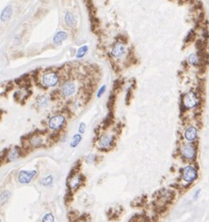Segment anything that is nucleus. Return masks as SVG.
Returning <instances> with one entry per match:
<instances>
[{"instance_id":"nucleus-1","label":"nucleus","mask_w":209,"mask_h":222,"mask_svg":"<svg viewBox=\"0 0 209 222\" xmlns=\"http://www.w3.org/2000/svg\"><path fill=\"white\" fill-rule=\"evenodd\" d=\"M59 81V75H57L55 72H47L43 73V77H41V84L44 88H51V87H55Z\"/></svg>"},{"instance_id":"nucleus-2","label":"nucleus","mask_w":209,"mask_h":222,"mask_svg":"<svg viewBox=\"0 0 209 222\" xmlns=\"http://www.w3.org/2000/svg\"><path fill=\"white\" fill-rule=\"evenodd\" d=\"M198 172L193 166H186L182 172V178L186 183H192L197 179Z\"/></svg>"},{"instance_id":"nucleus-3","label":"nucleus","mask_w":209,"mask_h":222,"mask_svg":"<svg viewBox=\"0 0 209 222\" xmlns=\"http://www.w3.org/2000/svg\"><path fill=\"white\" fill-rule=\"evenodd\" d=\"M65 123V117L61 114L54 115L48 121V127L52 130H59Z\"/></svg>"},{"instance_id":"nucleus-4","label":"nucleus","mask_w":209,"mask_h":222,"mask_svg":"<svg viewBox=\"0 0 209 222\" xmlns=\"http://www.w3.org/2000/svg\"><path fill=\"white\" fill-rule=\"evenodd\" d=\"M114 135L112 134H104L99 137L98 147L100 149H109L112 144L114 143Z\"/></svg>"},{"instance_id":"nucleus-5","label":"nucleus","mask_w":209,"mask_h":222,"mask_svg":"<svg viewBox=\"0 0 209 222\" xmlns=\"http://www.w3.org/2000/svg\"><path fill=\"white\" fill-rule=\"evenodd\" d=\"M75 89H76V87L75 82L71 81V80L64 82L61 85V87H60V91H61V94L64 97H70V96H72L75 92Z\"/></svg>"},{"instance_id":"nucleus-6","label":"nucleus","mask_w":209,"mask_h":222,"mask_svg":"<svg viewBox=\"0 0 209 222\" xmlns=\"http://www.w3.org/2000/svg\"><path fill=\"white\" fill-rule=\"evenodd\" d=\"M181 154L183 157L188 160H193L196 157V149L190 144H184L181 147Z\"/></svg>"},{"instance_id":"nucleus-7","label":"nucleus","mask_w":209,"mask_h":222,"mask_svg":"<svg viewBox=\"0 0 209 222\" xmlns=\"http://www.w3.org/2000/svg\"><path fill=\"white\" fill-rule=\"evenodd\" d=\"M37 170H30V171H27V170H21L18 174V181L21 184H28L31 182V180L33 179V177L37 175Z\"/></svg>"},{"instance_id":"nucleus-8","label":"nucleus","mask_w":209,"mask_h":222,"mask_svg":"<svg viewBox=\"0 0 209 222\" xmlns=\"http://www.w3.org/2000/svg\"><path fill=\"white\" fill-rule=\"evenodd\" d=\"M197 104H198V100H197V97L195 96L194 93L189 92L186 96H184V99H183V105H184L186 108L194 107L195 105H197Z\"/></svg>"},{"instance_id":"nucleus-9","label":"nucleus","mask_w":209,"mask_h":222,"mask_svg":"<svg viewBox=\"0 0 209 222\" xmlns=\"http://www.w3.org/2000/svg\"><path fill=\"white\" fill-rule=\"evenodd\" d=\"M125 53V47L122 43H117L111 49V56L113 57H121Z\"/></svg>"},{"instance_id":"nucleus-10","label":"nucleus","mask_w":209,"mask_h":222,"mask_svg":"<svg viewBox=\"0 0 209 222\" xmlns=\"http://www.w3.org/2000/svg\"><path fill=\"white\" fill-rule=\"evenodd\" d=\"M185 138L189 142H192L194 141L196 138H197L198 136V130L197 128L194 126H189L186 129L185 131Z\"/></svg>"},{"instance_id":"nucleus-11","label":"nucleus","mask_w":209,"mask_h":222,"mask_svg":"<svg viewBox=\"0 0 209 222\" xmlns=\"http://www.w3.org/2000/svg\"><path fill=\"white\" fill-rule=\"evenodd\" d=\"M188 63L190 64L191 66H200V64L202 62V57L199 56L198 54L196 53H192L188 56Z\"/></svg>"},{"instance_id":"nucleus-12","label":"nucleus","mask_w":209,"mask_h":222,"mask_svg":"<svg viewBox=\"0 0 209 222\" xmlns=\"http://www.w3.org/2000/svg\"><path fill=\"white\" fill-rule=\"evenodd\" d=\"M67 38H68V34H67L65 31H59L56 35H55V37L53 39V41H54L55 44L59 45V44H61V43L63 41L67 40Z\"/></svg>"},{"instance_id":"nucleus-13","label":"nucleus","mask_w":209,"mask_h":222,"mask_svg":"<svg viewBox=\"0 0 209 222\" xmlns=\"http://www.w3.org/2000/svg\"><path fill=\"white\" fill-rule=\"evenodd\" d=\"M64 20H65V24L68 25L69 27H73L76 24L75 17L72 12H66Z\"/></svg>"},{"instance_id":"nucleus-14","label":"nucleus","mask_w":209,"mask_h":222,"mask_svg":"<svg viewBox=\"0 0 209 222\" xmlns=\"http://www.w3.org/2000/svg\"><path fill=\"white\" fill-rule=\"evenodd\" d=\"M12 14V9L11 6H7L1 12V15H0V19H1L2 22H6L8 21L9 18L11 17Z\"/></svg>"},{"instance_id":"nucleus-15","label":"nucleus","mask_w":209,"mask_h":222,"mask_svg":"<svg viewBox=\"0 0 209 222\" xmlns=\"http://www.w3.org/2000/svg\"><path fill=\"white\" fill-rule=\"evenodd\" d=\"M19 156H20V150H19L17 147H15V148H13V149H11L9 152L8 155H7L9 161H14V160L17 159Z\"/></svg>"},{"instance_id":"nucleus-16","label":"nucleus","mask_w":209,"mask_h":222,"mask_svg":"<svg viewBox=\"0 0 209 222\" xmlns=\"http://www.w3.org/2000/svg\"><path fill=\"white\" fill-rule=\"evenodd\" d=\"M43 142V138H41V137H40V136H34L30 139V144H31V146H33V147H40V146H41Z\"/></svg>"},{"instance_id":"nucleus-17","label":"nucleus","mask_w":209,"mask_h":222,"mask_svg":"<svg viewBox=\"0 0 209 222\" xmlns=\"http://www.w3.org/2000/svg\"><path fill=\"white\" fill-rule=\"evenodd\" d=\"M81 140H82L81 134L78 133V134L73 135V139H72V141H71V143H70V146L72 147V148H75L80 143V141H81Z\"/></svg>"},{"instance_id":"nucleus-18","label":"nucleus","mask_w":209,"mask_h":222,"mask_svg":"<svg viewBox=\"0 0 209 222\" xmlns=\"http://www.w3.org/2000/svg\"><path fill=\"white\" fill-rule=\"evenodd\" d=\"M36 103H37V105H39L40 107H45V105H47L48 98L46 97L45 95H41V96H39V97L37 98Z\"/></svg>"},{"instance_id":"nucleus-19","label":"nucleus","mask_w":209,"mask_h":222,"mask_svg":"<svg viewBox=\"0 0 209 222\" xmlns=\"http://www.w3.org/2000/svg\"><path fill=\"white\" fill-rule=\"evenodd\" d=\"M11 192L8 191V190H4L1 192V197H0V199H1V204L3 203H6L8 201V199L11 198Z\"/></svg>"},{"instance_id":"nucleus-20","label":"nucleus","mask_w":209,"mask_h":222,"mask_svg":"<svg viewBox=\"0 0 209 222\" xmlns=\"http://www.w3.org/2000/svg\"><path fill=\"white\" fill-rule=\"evenodd\" d=\"M87 51H88V46H87V45L81 46V47H80L79 49H78L77 53H76V59H82V57L86 55Z\"/></svg>"},{"instance_id":"nucleus-21","label":"nucleus","mask_w":209,"mask_h":222,"mask_svg":"<svg viewBox=\"0 0 209 222\" xmlns=\"http://www.w3.org/2000/svg\"><path fill=\"white\" fill-rule=\"evenodd\" d=\"M52 183H53V176L52 175H49V176L45 177V178H43V179L41 180V184L43 185H44V186L50 185L51 184H52Z\"/></svg>"},{"instance_id":"nucleus-22","label":"nucleus","mask_w":209,"mask_h":222,"mask_svg":"<svg viewBox=\"0 0 209 222\" xmlns=\"http://www.w3.org/2000/svg\"><path fill=\"white\" fill-rule=\"evenodd\" d=\"M41 222H55V217L51 213L44 215V217L41 219Z\"/></svg>"},{"instance_id":"nucleus-23","label":"nucleus","mask_w":209,"mask_h":222,"mask_svg":"<svg viewBox=\"0 0 209 222\" xmlns=\"http://www.w3.org/2000/svg\"><path fill=\"white\" fill-rule=\"evenodd\" d=\"M194 35H195V34H194V30L191 29V30L188 33V35H186V39H185V43H189V41H191L192 40H193Z\"/></svg>"},{"instance_id":"nucleus-24","label":"nucleus","mask_w":209,"mask_h":222,"mask_svg":"<svg viewBox=\"0 0 209 222\" xmlns=\"http://www.w3.org/2000/svg\"><path fill=\"white\" fill-rule=\"evenodd\" d=\"M114 104H115V96H114L113 94H112V95L109 96V98H108V107L109 109H111L112 107H113Z\"/></svg>"},{"instance_id":"nucleus-25","label":"nucleus","mask_w":209,"mask_h":222,"mask_svg":"<svg viewBox=\"0 0 209 222\" xmlns=\"http://www.w3.org/2000/svg\"><path fill=\"white\" fill-rule=\"evenodd\" d=\"M86 130V124L84 123H79V127H78V133L79 134H84Z\"/></svg>"},{"instance_id":"nucleus-26","label":"nucleus","mask_w":209,"mask_h":222,"mask_svg":"<svg viewBox=\"0 0 209 222\" xmlns=\"http://www.w3.org/2000/svg\"><path fill=\"white\" fill-rule=\"evenodd\" d=\"M106 89H107V86H106V85L102 86V88L99 89V91H98V93H97V97H98V98H100L101 96L104 94L105 91H106Z\"/></svg>"},{"instance_id":"nucleus-27","label":"nucleus","mask_w":209,"mask_h":222,"mask_svg":"<svg viewBox=\"0 0 209 222\" xmlns=\"http://www.w3.org/2000/svg\"><path fill=\"white\" fill-rule=\"evenodd\" d=\"M94 159H95V155H93V154H89V155L86 157L87 163H92L93 161H94Z\"/></svg>"},{"instance_id":"nucleus-28","label":"nucleus","mask_w":209,"mask_h":222,"mask_svg":"<svg viewBox=\"0 0 209 222\" xmlns=\"http://www.w3.org/2000/svg\"><path fill=\"white\" fill-rule=\"evenodd\" d=\"M76 222H91V221L87 219V217H79V219Z\"/></svg>"},{"instance_id":"nucleus-29","label":"nucleus","mask_w":209,"mask_h":222,"mask_svg":"<svg viewBox=\"0 0 209 222\" xmlns=\"http://www.w3.org/2000/svg\"><path fill=\"white\" fill-rule=\"evenodd\" d=\"M200 192H201V189H198V190L196 191L195 195H194V197H193V199H198V196H199V194H200Z\"/></svg>"}]
</instances>
